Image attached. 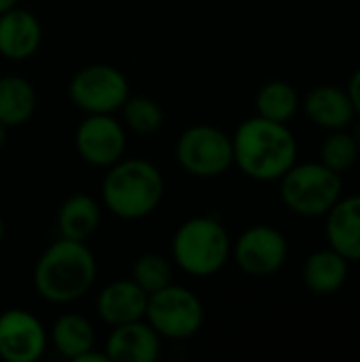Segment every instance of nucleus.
<instances>
[{
  "label": "nucleus",
  "mask_w": 360,
  "mask_h": 362,
  "mask_svg": "<svg viewBox=\"0 0 360 362\" xmlns=\"http://www.w3.org/2000/svg\"><path fill=\"white\" fill-rule=\"evenodd\" d=\"M233 163L252 180H280L297 159V142L286 123L252 117L240 123L233 138Z\"/></svg>",
  "instance_id": "f257e3e1"
},
{
  "label": "nucleus",
  "mask_w": 360,
  "mask_h": 362,
  "mask_svg": "<svg viewBox=\"0 0 360 362\" xmlns=\"http://www.w3.org/2000/svg\"><path fill=\"white\" fill-rule=\"evenodd\" d=\"M98 276V263L85 242L59 238L34 265L36 293L55 305H68L89 293Z\"/></svg>",
  "instance_id": "f03ea898"
},
{
  "label": "nucleus",
  "mask_w": 360,
  "mask_h": 362,
  "mask_svg": "<svg viewBox=\"0 0 360 362\" xmlns=\"http://www.w3.org/2000/svg\"><path fill=\"white\" fill-rule=\"evenodd\" d=\"M166 182L157 165L146 159H119L102 180L106 210L123 221L153 214L163 199Z\"/></svg>",
  "instance_id": "7ed1b4c3"
},
{
  "label": "nucleus",
  "mask_w": 360,
  "mask_h": 362,
  "mask_svg": "<svg viewBox=\"0 0 360 362\" xmlns=\"http://www.w3.org/2000/svg\"><path fill=\"white\" fill-rule=\"evenodd\" d=\"M231 257V240L221 221L193 216L185 221L172 240V259L189 276L208 278L219 274Z\"/></svg>",
  "instance_id": "20e7f679"
},
{
  "label": "nucleus",
  "mask_w": 360,
  "mask_h": 362,
  "mask_svg": "<svg viewBox=\"0 0 360 362\" xmlns=\"http://www.w3.org/2000/svg\"><path fill=\"white\" fill-rule=\"evenodd\" d=\"M280 197L299 216H325L342 197V178L323 161L293 163L280 178Z\"/></svg>",
  "instance_id": "39448f33"
},
{
  "label": "nucleus",
  "mask_w": 360,
  "mask_h": 362,
  "mask_svg": "<svg viewBox=\"0 0 360 362\" xmlns=\"http://www.w3.org/2000/svg\"><path fill=\"white\" fill-rule=\"evenodd\" d=\"M144 320L166 339H189L199 333L206 320L204 305L199 297L178 284H168L166 288L149 295Z\"/></svg>",
  "instance_id": "423d86ee"
},
{
  "label": "nucleus",
  "mask_w": 360,
  "mask_h": 362,
  "mask_svg": "<svg viewBox=\"0 0 360 362\" xmlns=\"http://www.w3.org/2000/svg\"><path fill=\"white\" fill-rule=\"evenodd\" d=\"M178 165L195 178L223 176L233 165V142L214 125H191L176 140Z\"/></svg>",
  "instance_id": "0eeeda50"
},
{
  "label": "nucleus",
  "mask_w": 360,
  "mask_h": 362,
  "mask_svg": "<svg viewBox=\"0 0 360 362\" xmlns=\"http://www.w3.org/2000/svg\"><path fill=\"white\" fill-rule=\"evenodd\" d=\"M68 95L85 115H115L129 95V81L110 64H89L72 76Z\"/></svg>",
  "instance_id": "6e6552de"
},
{
  "label": "nucleus",
  "mask_w": 360,
  "mask_h": 362,
  "mask_svg": "<svg viewBox=\"0 0 360 362\" xmlns=\"http://www.w3.org/2000/svg\"><path fill=\"white\" fill-rule=\"evenodd\" d=\"M231 255L248 276L267 278L280 272L286 263L289 244L278 229L269 225H255L246 229L236 244H231Z\"/></svg>",
  "instance_id": "1a4fd4ad"
},
{
  "label": "nucleus",
  "mask_w": 360,
  "mask_h": 362,
  "mask_svg": "<svg viewBox=\"0 0 360 362\" xmlns=\"http://www.w3.org/2000/svg\"><path fill=\"white\" fill-rule=\"evenodd\" d=\"M125 129L112 115H87L74 134L79 157L93 168H110L125 153Z\"/></svg>",
  "instance_id": "9d476101"
},
{
  "label": "nucleus",
  "mask_w": 360,
  "mask_h": 362,
  "mask_svg": "<svg viewBox=\"0 0 360 362\" xmlns=\"http://www.w3.org/2000/svg\"><path fill=\"white\" fill-rule=\"evenodd\" d=\"M47 331L28 310L11 308L0 314V358L6 362H36L47 350Z\"/></svg>",
  "instance_id": "9b49d317"
},
{
  "label": "nucleus",
  "mask_w": 360,
  "mask_h": 362,
  "mask_svg": "<svg viewBox=\"0 0 360 362\" xmlns=\"http://www.w3.org/2000/svg\"><path fill=\"white\" fill-rule=\"evenodd\" d=\"M108 362H155L161 354V337L142 318L112 327L106 348Z\"/></svg>",
  "instance_id": "f8f14e48"
},
{
  "label": "nucleus",
  "mask_w": 360,
  "mask_h": 362,
  "mask_svg": "<svg viewBox=\"0 0 360 362\" xmlns=\"http://www.w3.org/2000/svg\"><path fill=\"white\" fill-rule=\"evenodd\" d=\"M42 42V25L38 17L25 8H11L0 15V55L11 62L32 57Z\"/></svg>",
  "instance_id": "ddd939ff"
},
{
  "label": "nucleus",
  "mask_w": 360,
  "mask_h": 362,
  "mask_svg": "<svg viewBox=\"0 0 360 362\" xmlns=\"http://www.w3.org/2000/svg\"><path fill=\"white\" fill-rule=\"evenodd\" d=\"M146 301L149 295L132 278L115 280L100 291L95 299V312L106 325L119 327L134 320H142L146 312Z\"/></svg>",
  "instance_id": "4468645a"
},
{
  "label": "nucleus",
  "mask_w": 360,
  "mask_h": 362,
  "mask_svg": "<svg viewBox=\"0 0 360 362\" xmlns=\"http://www.w3.org/2000/svg\"><path fill=\"white\" fill-rule=\"evenodd\" d=\"M303 110L312 123L331 132L346 129L356 115L348 91L335 85H318L310 89L303 100Z\"/></svg>",
  "instance_id": "2eb2a0df"
},
{
  "label": "nucleus",
  "mask_w": 360,
  "mask_h": 362,
  "mask_svg": "<svg viewBox=\"0 0 360 362\" xmlns=\"http://www.w3.org/2000/svg\"><path fill=\"white\" fill-rule=\"evenodd\" d=\"M329 246L348 261H360V195L339 199L327 212Z\"/></svg>",
  "instance_id": "dca6fc26"
},
{
  "label": "nucleus",
  "mask_w": 360,
  "mask_h": 362,
  "mask_svg": "<svg viewBox=\"0 0 360 362\" xmlns=\"http://www.w3.org/2000/svg\"><path fill=\"white\" fill-rule=\"evenodd\" d=\"M100 218H102V210L98 202L85 193H74L59 206L57 212L59 238L87 242L100 227Z\"/></svg>",
  "instance_id": "f3484780"
},
{
  "label": "nucleus",
  "mask_w": 360,
  "mask_h": 362,
  "mask_svg": "<svg viewBox=\"0 0 360 362\" xmlns=\"http://www.w3.org/2000/svg\"><path fill=\"white\" fill-rule=\"evenodd\" d=\"M36 89L34 85L19 74L0 76V123L11 127H19L32 119L36 112Z\"/></svg>",
  "instance_id": "a211bd4d"
},
{
  "label": "nucleus",
  "mask_w": 360,
  "mask_h": 362,
  "mask_svg": "<svg viewBox=\"0 0 360 362\" xmlns=\"http://www.w3.org/2000/svg\"><path fill=\"white\" fill-rule=\"evenodd\" d=\"M348 280V259L333 248L318 250L303 265V282L316 295H333Z\"/></svg>",
  "instance_id": "6ab92c4d"
},
{
  "label": "nucleus",
  "mask_w": 360,
  "mask_h": 362,
  "mask_svg": "<svg viewBox=\"0 0 360 362\" xmlns=\"http://www.w3.org/2000/svg\"><path fill=\"white\" fill-rule=\"evenodd\" d=\"M51 341L59 356L76 362L85 352L95 348V331L85 316L64 314L53 325Z\"/></svg>",
  "instance_id": "aec40b11"
},
{
  "label": "nucleus",
  "mask_w": 360,
  "mask_h": 362,
  "mask_svg": "<svg viewBox=\"0 0 360 362\" xmlns=\"http://www.w3.org/2000/svg\"><path fill=\"white\" fill-rule=\"evenodd\" d=\"M257 115L276 123H286L299 110V95L293 85L284 81L265 83L255 98Z\"/></svg>",
  "instance_id": "412c9836"
},
{
  "label": "nucleus",
  "mask_w": 360,
  "mask_h": 362,
  "mask_svg": "<svg viewBox=\"0 0 360 362\" xmlns=\"http://www.w3.org/2000/svg\"><path fill=\"white\" fill-rule=\"evenodd\" d=\"M125 125L140 134V136H151L157 134L163 125V108L159 102H155L149 95H127V100L121 106Z\"/></svg>",
  "instance_id": "4be33fe9"
},
{
  "label": "nucleus",
  "mask_w": 360,
  "mask_h": 362,
  "mask_svg": "<svg viewBox=\"0 0 360 362\" xmlns=\"http://www.w3.org/2000/svg\"><path fill=\"white\" fill-rule=\"evenodd\" d=\"M132 280L146 293L153 295L172 284V265L163 255L146 252L132 265Z\"/></svg>",
  "instance_id": "5701e85b"
},
{
  "label": "nucleus",
  "mask_w": 360,
  "mask_h": 362,
  "mask_svg": "<svg viewBox=\"0 0 360 362\" xmlns=\"http://www.w3.org/2000/svg\"><path fill=\"white\" fill-rule=\"evenodd\" d=\"M359 144L354 140L352 134L344 132V129H335L323 144L320 148V159L327 168H331L333 172L342 174L346 170H350L356 159H359Z\"/></svg>",
  "instance_id": "b1692460"
},
{
  "label": "nucleus",
  "mask_w": 360,
  "mask_h": 362,
  "mask_svg": "<svg viewBox=\"0 0 360 362\" xmlns=\"http://www.w3.org/2000/svg\"><path fill=\"white\" fill-rule=\"evenodd\" d=\"M348 95H350V102H352V106H354V112L360 115V68L352 74V78H350Z\"/></svg>",
  "instance_id": "393cba45"
},
{
  "label": "nucleus",
  "mask_w": 360,
  "mask_h": 362,
  "mask_svg": "<svg viewBox=\"0 0 360 362\" xmlns=\"http://www.w3.org/2000/svg\"><path fill=\"white\" fill-rule=\"evenodd\" d=\"M17 4H19V0H0V15L11 11V8H15Z\"/></svg>",
  "instance_id": "a878e982"
},
{
  "label": "nucleus",
  "mask_w": 360,
  "mask_h": 362,
  "mask_svg": "<svg viewBox=\"0 0 360 362\" xmlns=\"http://www.w3.org/2000/svg\"><path fill=\"white\" fill-rule=\"evenodd\" d=\"M6 136H8V127L0 123V151H2L4 144H6Z\"/></svg>",
  "instance_id": "bb28decb"
},
{
  "label": "nucleus",
  "mask_w": 360,
  "mask_h": 362,
  "mask_svg": "<svg viewBox=\"0 0 360 362\" xmlns=\"http://www.w3.org/2000/svg\"><path fill=\"white\" fill-rule=\"evenodd\" d=\"M352 136H354V140H356V144H359V148H360V119H359V123L354 125V132H352Z\"/></svg>",
  "instance_id": "cd10ccee"
},
{
  "label": "nucleus",
  "mask_w": 360,
  "mask_h": 362,
  "mask_svg": "<svg viewBox=\"0 0 360 362\" xmlns=\"http://www.w3.org/2000/svg\"><path fill=\"white\" fill-rule=\"evenodd\" d=\"M4 233H6V225H4V218L0 216V244H2V240H4Z\"/></svg>",
  "instance_id": "c85d7f7f"
}]
</instances>
